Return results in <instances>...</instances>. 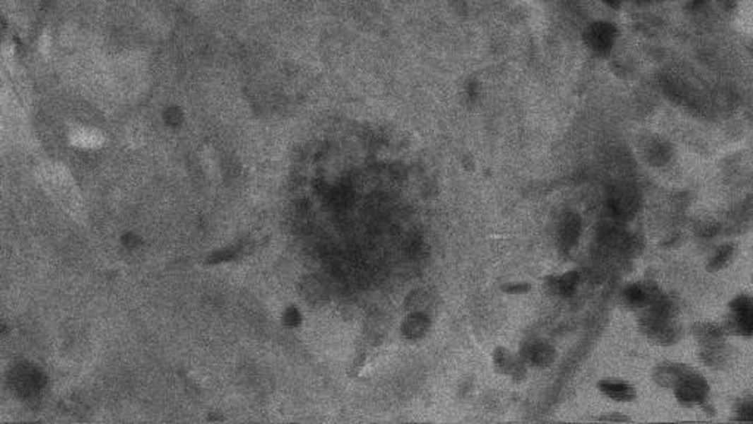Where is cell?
<instances>
[{"mask_svg":"<svg viewBox=\"0 0 753 424\" xmlns=\"http://www.w3.org/2000/svg\"><path fill=\"white\" fill-rule=\"evenodd\" d=\"M641 333L659 345H674L681 338V327L674 322V314L648 310L640 320Z\"/></svg>","mask_w":753,"mask_h":424,"instance_id":"obj_1","label":"cell"},{"mask_svg":"<svg viewBox=\"0 0 753 424\" xmlns=\"http://www.w3.org/2000/svg\"><path fill=\"white\" fill-rule=\"evenodd\" d=\"M674 391L675 398L681 405L693 408V406L705 405V402H708L709 384L704 376L692 370L677 383Z\"/></svg>","mask_w":753,"mask_h":424,"instance_id":"obj_2","label":"cell"},{"mask_svg":"<svg viewBox=\"0 0 753 424\" xmlns=\"http://www.w3.org/2000/svg\"><path fill=\"white\" fill-rule=\"evenodd\" d=\"M607 204L617 220L629 221L637 214L640 206V194L633 186L619 184L609 190Z\"/></svg>","mask_w":753,"mask_h":424,"instance_id":"obj_3","label":"cell"},{"mask_svg":"<svg viewBox=\"0 0 753 424\" xmlns=\"http://www.w3.org/2000/svg\"><path fill=\"white\" fill-rule=\"evenodd\" d=\"M723 330L745 338H750L753 334V305L749 296L740 295L730 304V315Z\"/></svg>","mask_w":753,"mask_h":424,"instance_id":"obj_4","label":"cell"},{"mask_svg":"<svg viewBox=\"0 0 753 424\" xmlns=\"http://www.w3.org/2000/svg\"><path fill=\"white\" fill-rule=\"evenodd\" d=\"M663 293L653 283H633L622 290V300L630 308H649Z\"/></svg>","mask_w":753,"mask_h":424,"instance_id":"obj_5","label":"cell"},{"mask_svg":"<svg viewBox=\"0 0 753 424\" xmlns=\"http://www.w3.org/2000/svg\"><path fill=\"white\" fill-rule=\"evenodd\" d=\"M581 217L577 212H567V214L561 218L559 230H558V239L561 249L565 252H569L576 247L579 243L580 235H581Z\"/></svg>","mask_w":753,"mask_h":424,"instance_id":"obj_6","label":"cell"},{"mask_svg":"<svg viewBox=\"0 0 753 424\" xmlns=\"http://www.w3.org/2000/svg\"><path fill=\"white\" fill-rule=\"evenodd\" d=\"M493 364L497 373L511 375L514 380H521L526 376V361L515 358L505 348H496L493 352Z\"/></svg>","mask_w":753,"mask_h":424,"instance_id":"obj_7","label":"cell"},{"mask_svg":"<svg viewBox=\"0 0 753 424\" xmlns=\"http://www.w3.org/2000/svg\"><path fill=\"white\" fill-rule=\"evenodd\" d=\"M692 370L693 368L686 364H660L653 371V380L662 387L674 389Z\"/></svg>","mask_w":753,"mask_h":424,"instance_id":"obj_8","label":"cell"},{"mask_svg":"<svg viewBox=\"0 0 753 424\" xmlns=\"http://www.w3.org/2000/svg\"><path fill=\"white\" fill-rule=\"evenodd\" d=\"M555 357H557L555 348L545 342L528 343L523 349V355H521V358L526 363H530L535 367H549L555 361Z\"/></svg>","mask_w":753,"mask_h":424,"instance_id":"obj_9","label":"cell"},{"mask_svg":"<svg viewBox=\"0 0 753 424\" xmlns=\"http://www.w3.org/2000/svg\"><path fill=\"white\" fill-rule=\"evenodd\" d=\"M598 387L602 394L617 402H632L637 396L636 389L632 384L619 380H600Z\"/></svg>","mask_w":753,"mask_h":424,"instance_id":"obj_10","label":"cell"},{"mask_svg":"<svg viewBox=\"0 0 753 424\" xmlns=\"http://www.w3.org/2000/svg\"><path fill=\"white\" fill-rule=\"evenodd\" d=\"M546 286L549 292L553 295H559L564 298H569L576 292L579 281H580V273L579 271H569L564 276H555L549 277L546 280Z\"/></svg>","mask_w":753,"mask_h":424,"instance_id":"obj_11","label":"cell"},{"mask_svg":"<svg viewBox=\"0 0 753 424\" xmlns=\"http://www.w3.org/2000/svg\"><path fill=\"white\" fill-rule=\"evenodd\" d=\"M724 330L721 326H716L712 323H701L693 326V334L702 348H711L718 346L724 343Z\"/></svg>","mask_w":753,"mask_h":424,"instance_id":"obj_12","label":"cell"},{"mask_svg":"<svg viewBox=\"0 0 753 424\" xmlns=\"http://www.w3.org/2000/svg\"><path fill=\"white\" fill-rule=\"evenodd\" d=\"M733 252H734V246L733 245L727 243V245L720 246L718 249H716V252L713 254V257L711 258V261L708 264V270L718 271V270L724 269L725 265L731 261Z\"/></svg>","mask_w":753,"mask_h":424,"instance_id":"obj_13","label":"cell"},{"mask_svg":"<svg viewBox=\"0 0 753 424\" xmlns=\"http://www.w3.org/2000/svg\"><path fill=\"white\" fill-rule=\"evenodd\" d=\"M737 417L739 421H752L753 420V402L752 398L743 399L737 406Z\"/></svg>","mask_w":753,"mask_h":424,"instance_id":"obj_14","label":"cell"},{"mask_svg":"<svg viewBox=\"0 0 753 424\" xmlns=\"http://www.w3.org/2000/svg\"><path fill=\"white\" fill-rule=\"evenodd\" d=\"M502 289H504L508 293H512V295H516V293L521 295V293L528 292L531 288H530V285H527V283H512V285L504 286Z\"/></svg>","mask_w":753,"mask_h":424,"instance_id":"obj_15","label":"cell"},{"mask_svg":"<svg viewBox=\"0 0 753 424\" xmlns=\"http://www.w3.org/2000/svg\"><path fill=\"white\" fill-rule=\"evenodd\" d=\"M598 420L599 421H630V418L625 416H605V417H599Z\"/></svg>","mask_w":753,"mask_h":424,"instance_id":"obj_16","label":"cell"}]
</instances>
